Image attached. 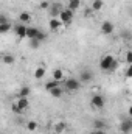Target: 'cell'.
<instances>
[{"mask_svg":"<svg viewBox=\"0 0 132 134\" xmlns=\"http://www.w3.org/2000/svg\"><path fill=\"white\" fill-rule=\"evenodd\" d=\"M90 106L93 108V109H103L104 106H106V100H104V97L101 95V94H93L92 95V98H90Z\"/></svg>","mask_w":132,"mask_h":134,"instance_id":"obj_5","label":"cell"},{"mask_svg":"<svg viewBox=\"0 0 132 134\" xmlns=\"http://www.w3.org/2000/svg\"><path fill=\"white\" fill-rule=\"evenodd\" d=\"M14 104L17 106V109H19L20 114H23V112L30 108V101H28L27 97H17V100L14 101Z\"/></svg>","mask_w":132,"mask_h":134,"instance_id":"obj_6","label":"cell"},{"mask_svg":"<svg viewBox=\"0 0 132 134\" xmlns=\"http://www.w3.org/2000/svg\"><path fill=\"white\" fill-rule=\"evenodd\" d=\"M30 45H31V48H39L40 42H39V41H31V44H30Z\"/></svg>","mask_w":132,"mask_h":134,"instance_id":"obj_29","label":"cell"},{"mask_svg":"<svg viewBox=\"0 0 132 134\" xmlns=\"http://www.w3.org/2000/svg\"><path fill=\"white\" fill-rule=\"evenodd\" d=\"M3 22H8V20H6V17H5V16H2V17H0V24H3Z\"/></svg>","mask_w":132,"mask_h":134,"instance_id":"obj_32","label":"cell"},{"mask_svg":"<svg viewBox=\"0 0 132 134\" xmlns=\"http://www.w3.org/2000/svg\"><path fill=\"white\" fill-rule=\"evenodd\" d=\"M64 91H65V89H64L62 86H58V87H55L53 91H50V95L55 97V98H61L62 94H64Z\"/></svg>","mask_w":132,"mask_h":134,"instance_id":"obj_17","label":"cell"},{"mask_svg":"<svg viewBox=\"0 0 132 134\" xmlns=\"http://www.w3.org/2000/svg\"><path fill=\"white\" fill-rule=\"evenodd\" d=\"M48 27H50V30L51 31H59L62 27H64V24H62V20L59 19V17H50V20H48Z\"/></svg>","mask_w":132,"mask_h":134,"instance_id":"obj_8","label":"cell"},{"mask_svg":"<svg viewBox=\"0 0 132 134\" xmlns=\"http://www.w3.org/2000/svg\"><path fill=\"white\" fill-rule=\"evenodd\" d=\"M59 19L62 20V24H64V25H70V24H71V20L75 19V11L65 6V8L61 11V14H59Z\"/></svg>","mask_w":132,"mask_h":134,"instance_id":"obj_4","label":"cell"},{"mask_svg":"<svg viewBox=\"0 0 132 134\" xmlns=\"http://www.w3.org/2000/svg\"><path fill=\"white\" fill-rule=\"evenodd\" d=\"M120 131H121V133H131L132 131V117L121 120V123H120Z\"/></svg>","mask_w":132,"mask_h":134,"instance_id":"obj_12","label":"cell"},{"mask_svg":"<svg viewBox=\"0 0 132 134\" xmlns=\"http://www.w3.org/2000/svg\"><path fill=\"white\" fill-rule=\"evenodd\" d=\"M79 6H81V0H68V3H67V8H70L73 11H76Z\"/></svg>","mask_w":132,"mask_h":134,"instance_id":"obj_23","label":"cell"},{"mask_svg":"<svg viewBox=\"0 0 132 134\" xmlns=\"http://www.w3.org/2000/svg\"><path fill=\"white\" fill-rule=\"evenodd\" d=\"M50 6H51V3H50L48 0H42V2L39 3V8H40V9H50Z\"/></svg>","mask_w":132,"mask_h":134,"instance_id":"obj_26","label":"cell"},{"mask_svg":"<svg viewBox=\"0 0 132 134\" xmlns=\"http://www.w3.org/2000/svg\"><path fill=\"white\" fill-rule=\"evenodd\" d=\"M30 92H31V89H30L28 86H23V87H20V89H19V92H17V97H27V98H28Z\"/></svg>","mask_w":132,"mask_h":134,"instance_id":"obj_22","label":"cell"},{"mask_svg":"<svg viewBox=\"0 0 132 134\" xmlns=\"http://www.w3.org/2000/svg\"><path fill=\"white\" fill-rule=\"evenodd\" d=\"M124 76H126V78H129V80H132V64H129V66L126 67V72H124Z\"/></svg>","mask_w":132,"mask_h":134,"instance_id":"obj_27","label":"cell"},{"mask_svg":"<svg viewBox=\"0 0 132 134\" xmlns=\"http://www.w3.org/2000/svg\"><path fill=\"white\" fill-rule=\"evenodd\" d=\"M58 86H61V83L51 78L50 81H47V83H45V91H47V92H50V91H53V89H55V87H58Z\"/></svg>","mask_w":132,"mask_h":134,"instance_id":"obj_16","label":"cell"},{"mask_svg":"<svg viewBox=\"0 0 132 134\" xmlns=\"http://www.w3.org/2000/svg\"><path fill=\"white\" fill-rule=\"evenodd\" d=\"M81 80L79 78H65V81H64V89L68 91V92H78L79 89H81Z\"/></svg>","mask_w":132,"mask_h":134,"instance_id":"obj_3","label":"cell"},{"mask_svg":"<svg viewBox=\"0 0 132 134\" xmlns=\"http://www.w3.org/2000/svg\"><path fill=\"white\" fill-rule=\"evenodd\" d=\"M45 37H47V34L44 33L40 28H36V27H28V34H27V39L42 42V41H45Z\"/></svg>","mask_w":132,"mask_h":134,"instance_id":"obj_2","label":"cell"},{"mask_svg":"<svg viewBox=\"0 0 132 134\" xmlns=\"http://www.w3.org/2000/svg\"><path fill=\"white\" fill-rule=\"evenodd\" d=\"M13 30H14V33H16V36H17L19 39H25L27 34H28V25H25V24H19V25H16Z\"/></svg>","mask_w":132,"mask_h":134,"instance_id":"obj_7","label":"cell"},{"mask_svg":"<svg viewBox=\"0 0 132 134\" xmlns=\"http://www.w3.org/2000/svg\"><path fill=\"white\" fill-rule=\"evenodd\" d=\"M79 80H81V83L92 81V80H93V72H92L90 69H82L81 73H79Z\"/></svg>","mask_w":132,"mask_h":134,"instance_id":"obj_11","label":"cell"},{"mask_svg":"<svg viewBox=\"0 0 132 134\" xmlns=\"http://www.w3.org/2000/svg\"><path fill=\"white\" fill-rule=\"evenodd\" d=\"M30 133H33V131H36L37 130V122H34V120H30L28 123H27V126H25Z\"/></svg>","mask_w":132,"mask_h":134,"instance_id":"obj_25","label":"cell"},{"mask_svg":"<svg viewBox=\"0 0 132 134\" xmlns=\"http://www.w3.org/2000/svg\"><path fill=\"white\" fill-rule=\"evenodd\" d=\"M53 128H55V133L56 134H62L67 130V125H65V122H58V123H55Z\"/></svg>","mask_w":132,"mask_h":134,"instance_id":"obj_18","label":"cell"},{"mask_svg":"<svg viewBox=\"0 0 132 134\" xmlns=\"http://www.w3.org/2000/svg\"><path fill=\"white\" fill-rule=\"evenodd\" d=\"M128 115H129V117H132V104L129 106V109H128Z\"/></svg>","mask_w":132,"mask_h":134,"instance_id":"obj_31","label":"cell"},{"mask_svg":"<svg viewBox=\"0 0 132 134\" xmlns=\"http://www.w3.org/2000/svg\"><path fill=\"white\" fill-rule=\"evenodd\" d=\"M51 78H53V80H56V81H59V83H64V81H65V73H64V70H62L61 67H58V69H55V70H53Z\"/></svg>","mask_w":132,"mask_h":134,"instance_id":"obj_13","label":"cell"},{"mask_svg":"<svg viewBox=\"0 0 132 134\" xmlns=\"http://www.w3.org/2000/svg\"><path fill=\"white\" fill-rule=\"evenodd\" d=\"M2 63H3V64H6V66H13V64L16 63V59H14V56H13V55L5 53V55L2 56Z\"/></svg>","mask_w":132,"mask_h":134,"instance_id":"obj_15","label":"cell"},{"mask_svg":"<svg viewBox=\"0 0 132 134\" xmlns=\"http://www.w3.org/2000/svg\"><path fill=\"white\" fill-rule=\"evenodd\" d=\"M64 9V6L61 5V3H51V6H50V9H48V13H50V17H59V14H61V11Z\"/></svg>","mask_w":132,"mask_h":134,"instance_id":"obj_10","label":"cell"},{"mask_svg":"<svg viewBox=\"0 0 132 134\" xmlns=\"http://www.w3.org/2000/svg\"><path fill=\"white\" fill-rule=\"evenodd\" d=\"M103 6H104V2H103V0H93V2H92V5H90V8L93 9V13L101 11V9H103Z\"/></svg>","mask_w":132,"mask_h":134,"instance_id":"obj_21","label":"cell"},{"mask_svg":"<svg viewBox=\"0 0 132 134\" xmlns=\"http://www.w3.org/2000/svg\"><path fill=\"white\" fill-rule=\"evenodd\" d=\"M19 22H20V24L28 25V24L31 22V14H30L28 11H22V13L19 14Z\"/></svg>","mask_w":132,"mask_h":134,"instance_id":"obj_14","label":"cell"},{"mask_svg":"<svg viewBox=\"0 0 132 134\" xmlns=\"http://www.w3.org/2000/svg\"><path fill=\"white\" fill-rule=\"evenodd\" d=\"M126 63H128V66H129V64H132V50L126 53Z\"/></svg>","mask_w":132,"mask_h":134,"instance_id":"obj_28","label":"cell"},{"mask_svg":"<svg viewBox=\"0 0 132 134\" xmlns=\"http://www.w3.org/2000/svg\"><path fill=\"white\" fill-rule=\"evenodd\" d=\"M93 128H95V130H106V122L101 120V119H97V120L93 122Z\"/></svg>","mask_w":132,"mask_h":134,"instance_id":"obj_24","label":"cell"},{"mask_svg":"<svg viewBox=\"0 0 132 134\" xmlns=\"http://www.w3.org/2000/svg\"><path fill=\"white\" fill-rule=\"evenodd\" d=\"M11 30H13V24H11V22H3V24H0V33L2 34L9 33Z\"/></svg>","mask_w":132,"mask_h":134,"instance_id":"obj_20","label":"cell"},{"mask_svg":"<svg viewBox=\"0 0 132 134\" xmlns=\"http://www.w3.org/2000/svg\"><path fill=\"white\" fill-rule=\"evenodd\" d=\"M115 61H117V59L113 58V55L106 53V55L99 59V69H101L103 72H112V66H113Z\"/></svg>","mask_w":132,"mask_h":134,"instance_id":"obj_1","label":"cell"},{"mask_svg":"<svg viewBox=\"0 0 132 134\" xmlns=\"http://www.w3.org/2000/svg\"><path fill=\"white\" fill-rule=\"evenodd\" d=\"M121 134H131V133H121Z\"/></svg>","mask_w":132,"mask_h":134,"instance_id":"obj_33","label":"cell"},{"mask_svg":"<svg viewBox=\"0 0 132 134\" xmlns=\"http://www.w3.org/2000/svg\"><path fill=\"white\" fill-rule=\"evenodd\" d=\"M113 30H115V25H113L110 20H104V22L101 24V27H99V31L104 34V36L112 34V33H113Z\"/></svg>","mask_w":132,"mask_h":134,"instance_id":"obj_9","label":"cell"},{"mask_svg":"<svg viewBox=\"0 0 132 134\" xmlns=\"http://www.w3.org/2000/svg\"><path fill=\"white\" fill-rule=\"evenodd\" d=\"M45 73H47V70H45V67L39 66L36 70H34V78L36 80H42L44 76H45Z\"/></svg>","mask_w":132,"mask_h":134,"instance_id":"obj_19","label":"cell"},{"mask_svg":"<svg viewBox=\"0 0 132 134\" xmlns=\"http://www.w3.org/2000/svg\"><path fill=\"white\" fill-rule=\"evenodd\" d=\"M92 134H106V133H104V130H97V131H93Z\"/></svg>","mask_w":132,"mask_h":134,"instance_id":"obj_30","label":"cell"}]
</instances>
